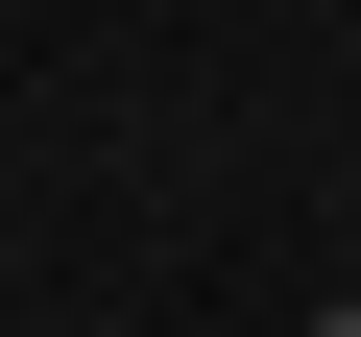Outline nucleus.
<instances>
[{
    "label": "nucleus",
    "instance_id": "1",
    "mask_svg": "<svg viewBox=\"0 0 361 337\" xmlns=\"http://www.w3.org/2000/svg\"><path fill=\"white\" fill-rule=\"evenodd\" d=\"M313 337H361V289H337V313H313Z\"/></svg>",
    "mask_w": 361,
    "mask_h": 337
},
{
    "label": "nucleus",
    "instance_id": "2",
    "mask_svg": "<svg viewBox=\"0 0 361 337\" xmlns=\"http://www.w3.org/2000/svg\"><path fill=\"white\" fill-rule=\"evenodd\" d=\"M337 97H361V25H337Z\"/></svg>",
    "mask_w": 361,
    "mask_h": 337
}]
</instances>
